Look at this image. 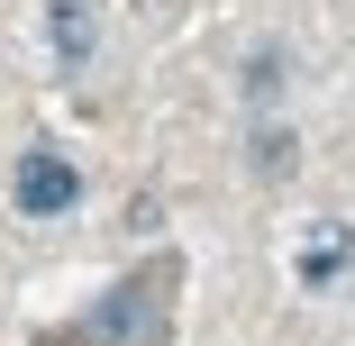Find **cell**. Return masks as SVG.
Here are the masks:
<instances>
[{
  "label": "cell",
  "mask_w": 355,
  "mask_h": 346,
  "mask_svg": "<svg viewBox=\"0 0 355 346\" xmlns=\"http://www.w3.org/2000/svg\"><path fill=\"white\" fill-rule=\"evenodd\" d=\"M346 264H355V237L337 228V237H319V246L301 255V283H310V292H328V283H337V273H346Z\"/></svg>",
  "instance_id": "3957f363"
},
{
  "label": "cell",
  "mask_w": 355,
  "mask_h": 346,
  "mask_svg": "<svg viewBox=\"0 0 355 346\" xmlns=\"http://www.w3.org/2000/svg\"><path fill=\"white\" fill-rule=\"evenodd\" d=\"M10 191H19V210H28V219H55V210H73V200H83V173L64 164L55 146H37V155H19Z\"/></svg>",
  "instance_id": "6da1fadb"
},
{
  "label": "cell",
  "mask_w": 355,
  "mask_h": 346,
  "mask_svg": "<svg viewBox=\"0 0 355 346\" xmlns=\"http://www.w3.org/2000/svg\"><path fill=\"white\" fill-rule=\"evenodd\" d=\"M46 46L64 73H92V55H101V10L92 0H46Z\"/></svg>",
  "instance_id": "7a4b0ae2"
},
{
  "label": "cell",
  "mask_w": 355,
  "mask_h": 346,
  "mask_svg": "<svg viewBox=\"0 0 355 346\" xmlns=\"http://www.w3.org/2000/svg\"><path fill=\"white\" fill-rule=\"evenodd\" d=\"M255 173H264V182L292 173V137H282V128H255Z\"/></svg>",
  "instance_id": "277c9868"
},
{
  "label": "cell",
  "mask_w": 355,
  "mask_h": 346,
  "mask_svg": "<svg viewBox=\"0 0 355 346\" xmlns=\"http://www.w3.org/2000/svg\"><path fill=\"white\" fill-rule=\"evenodd\" d=\"M273 92H282V55H255L246 64V101H273Z\"/></svg>",
  "instance_id": "5b68a950"
}]
</instances>
